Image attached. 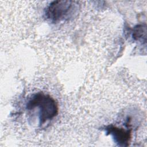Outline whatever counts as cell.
<instances>
[{
	"label": "cell",
	"instance_id": "277c9868",
	"mask_svg": "<svg viewBox=\"0 0 147 147\" xmlns=\"http://www.w3.org/2000/svg\"><path fill=\"white\" fill-rule=\"evenodd\" d=\"M146 24H140L136 25L133 29L132 36L135 40L146 41Z\"/></svg>",
	"mask_w": 147,
	"mask_h": 147
},
{
	"label": "cell",
	"instance_id": "6da1fadb",
	"mask_svg": "<svg viewBox=\"0 0 147 147\" xmlns=\"http://www.w3.org/2000/svg\"><path fill=\"white\" fill-rule=\"evenodd\" d=\"M26 109H38L39 124L42 125L46 122L52 119L59 112L57 102L49 95L38 92L32 95L26 105Z\"/></svg>",
	"mask_w": 147,
	"mask_h": 147
},
{
	"label": "cell",
	"instance_id": "7a4b0ae2",
	"mask_svg": "<svg viewBox=\"0 0 147 147\" xmlns=\"http://www.w3.org/2000/svg\"><path fill=\"white\" fill-rule=\"evenodd\" d=\"M78 10V2L74 1H55L47 7L45 16L52 22L69 20L74 17Z\"/></svg>",
	"mask_w": 147,
	"mask_h": 147
},
{
	"label": "cell",
	"instance_id": "3957f363",
	"mask_svg": "<svg viewBox=\"0 0 147 147\" xmlns=\"http://www.w3.org/2000/svg\"><path fill=\"white\" fill-rule=\"evenodd\" d=\"M107 135H111L114 142L120 146H127L131 138V129H126L113 125H109L104 128Z\"/></svg>",
	"mask_w": 147,
	"mask_h": 147
}]
</instances>
